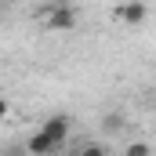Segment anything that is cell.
Instances as JSON below:
<instances>
[{"label": "cell", "instance_id": "8992f818", "mask_svg": "<svg viewBox=\"0 0 156 156\" xmlns=\"http://www.w3.org/2000/svg\"><path fill=\"white\" fill-rule=\"evenodd\" d=\"M102 127H105V134H113V131H123V113H105Z\"/></svg>", "mask_w": 156, "mask_h": 156}, {"label": "cell", "instance_id": "30bf717a", "mask_svg": "<svg viewBox=\"0 0 156 156\" xmlns=\"http://www.w3.org/2000/svg\"><path fill=\"white\" fill-rule=\"evenodd\" d=\"M153 102H156V91H153Z\"/></svg>", "mask_w": 156, "mask_h": 156}, {"label": "cell", "instance_id": "ba28073f", "mask_svg": "<svg viewBox=\"0 0 156 156\" xmlns=\"http://www.w3.org/2000/svg\"><path fill=\"white\" fill-rule=\"evenodd\" d=\"M80 156H109V153H105V145L91 142V145H83V149H80Z\"/></svg>", "mask_w": 156, "mask_h": 156}, {"label": "cell", "instance_id": "7a4b0ae2", "mask_svg": "<svg viewBox=\"0 0 156 156\" xmlns=\"http://www.w3.org/2000/svg\"><path fill=\"white\" fill-rule=\"evenodd\" d=\"M47 138H51V145L55 149H62L66 142H69V131H73V123H69V116L66 113H55V116H47L44 120V127H40Z\"/></svg>", "mask_w": 156, "mask_h": 156}, {"label": "cell", "instance_id": "6da1fadb", "mask_svg": "<svg viewBox=\"0 0 156 156\" xmlns=\"http://www.w3.org/2000/svg\"><path fill=\"white\" fill-rule=\"evenodd\" d=\"M113 18L120 26H127V29H138V26L149 22V4L145 0H123V4L113 7Z\"/></svg>", "mask_w": 156, "mask_h": 156}, {"label": "cell", "instance_id": "3957f363", "mask_svg": "<svg viewBox=\"0 0 156 156\" xmlns=\"http://www.w3.org/2000/svg\"><path fill=\"white\" fill-rule=\"evenodd\" d=\"M47 26H51V29H58V33H69V29H76V11H73L69 4H58V7H51Z\"/></svg>", "mask_w": 156, "mask_h": 156}, {"label": "cell", "instance_id": "5b68a950", "mask_svg": "<svg viewBox=\"0 0 156 156\" xmlns=\"http://www.w3.org/2000/svg\"><path fill=\"white\" fill-rule=\"evenodd\" d=\"M123 156H153V145L149 142H127L123 145Z\"/></svg>", "mask_w": 156, "mask_h": 156}, {"label": "cell", "instance_id": "277c9868", "mask_svg": "<svg viewBox=\"0 0 156 156\" xmlns=\"http://www.w3.org/2000/svg\"><path fill=\"white\" fill-rule=\"evenodd\" d=\"M26 153H29V156H55L58 149L51 145V138H47L44 131H33V134L26 138Z\"/></svg>", "mask_w": 156, "mask_h": 156}, {"label": "cell", "instance_id": "9c48e42d", "mask_svg": "<svg viewBox=\"0 0 156 156\" xmlns=\"http://www.w3.org/2000/svg\"><path fill=\"white\" fill-rule=\"evenodd\" d=\"M7 113H11V105H7V102L0 98V120H7Z\"/></svg>", "mask_w": 156, "mask_h": 156}, {"label": "cell", "instance_id": "52a82bcc", "mask_svg": "<svg viewBox=\"0 0 156 156\" xmlns=\"http://www.w3.org/2000/svg\"><path fill=\"white\" fill-rule=\"evenodd\" d=\"M0 156H29V153H26V142H15V145L0 149Z\"/></svg>", "mask_w": 156, "mask_h": 156}]
</instances>
